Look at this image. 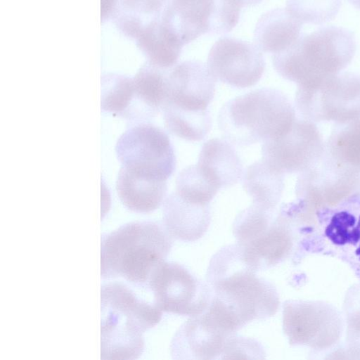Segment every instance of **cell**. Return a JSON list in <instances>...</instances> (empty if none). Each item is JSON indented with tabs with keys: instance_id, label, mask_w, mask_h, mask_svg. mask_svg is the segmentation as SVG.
Segmentation results:
<instances>
[{
	"instance_id": "obj_1",
	"label": "cell",
	"mask_w": 360,
	"mask_h": 360,
	"mask_svg": "<svg viewBox=\"0 0 360 360\" xmlns=\"http://www.w3.org/2000/svg\"><path fill=\"white\" fill-rule=\"evenodd\" d=\"M245 257L240 244L226 246L211 259L207 281L217 300L242 328L274 316L279 305L275 287Z\"/></svg>"
},
{
	"instance_id": "obj_2",
	"label": "cell",
	"mask_w": 360,
	"mask_h": 360,
	"mask_svg": "<svg viewBox=\"0 0 360 360\" xmlns=\"http://www.w3.org/2000/svg\"><path fill=\"white\" fill-rule=\"evenodd\" d=\"M165 226L154 221L124 224L101 238V278H122L136 286L148 284L172 246Z\"/></svg>"
},
{
	"instance_id": "obj_3",
	"label": "cell",
	"mask_w": 360,
	"mask_h": 360,
	"mask_svg": "<svg viewBox=\"0 0 360 360\" xmlns=\"http://www.w3.org/2000/svg\"><path fill=\"white\" fill-rule=\"evenodd\" d=\"M101 292V358H139L144 348L143 333L160 321L162 311L122 283H105Z\"/></svg>"
},
{
	"instance_id": "obj_4",
	"label": "cell",
	"mask_w": 360,
	"mask_h": 360,
	"mask_svg": "<svg viewBox=\"0 0 360 360\" xmlns=\"http://www.w3.org/2000/svg\"><path fill=\"white\" fill-rule=\"evenodd\" d=\"M296 120L287 96L274 88H260L226 102L219 111V128L226 140L238 146L278 138Z\"/></svg>"
},
{
	"instance_id": "obj_5",
	"label": "cell",
	"mask_w": 360,
	"mask_h": 360,
	"mask_svg": "<svg viewBox=\"0 0 360 360\" xmlns=\"http://www.w3.org/2000/svg\"><path fill=\"white\" fill-rule=\"evenodd\" d=\"M354 34L335 26L302 34L287 50L273 55V65L284 79L297 85L340 73L352 60Z\"/></svg>"
},
{
	"instance_id": "obj_6",
	"label": "cell",
	"mask_w": 360,
	"mask_h": 360,
	"mask_svg": "<svg viewBox=\"0 0 360 360\" xmlns=\"http://www.w3.org/2000/svg\"><path fill=\"white\" fill-rule=\"evenodd\" d=\"M309 221L305 248L341 260L360 281V191L334 206L316 210Z\"/></svg>"
},
{
	"instance_id": "obj_7",
	"label": "cell",
	"mask_w": 360,
	"mask_h": 360,
	"mask_svg": "<svg viewBox=\"0 0 360 360\" xmlns=\"http://www.w3.org/2000/svg\"><path fill=\"white\" fill-rule=\"evenodd\" d=\"M295 106L314 122L344 123L360 117V75L340 72L298 84Z\"/></svg>"
},
{
	"instance_id": "obj_8",
	"label": "cell",
	"mask_w": 360,
	"mask_h": 360,
	"mask_svg": "<svg viewBox=\"0 0 360 360\" xmlns=\"http://www.w3.org/2000/svg\"><path fill=\"white\" fill-rule=\"evenodd\" d=\"M122 167L144 177L165 181L174 173L176 157L167 134L148 123L126 130L115 145Z\"/></svg>"
},
{
	"instance_id": "obj_9",
	"label": "cell",
	"mask_w": 360,
	"mask_h": 360,
	"mask_svg": "<svg viewBox=\"0 0 360 360\" xmlns=\"http://www.w3.org/2000/svg\"><path fill=\"white\" fill-rule=\"evenodd\" d=\"M240 11L229 0H169L162 21L184 46L202 34L230 32Z\"/></svg>"
},
{
	"instance_id": "obj_10",
	"label": "cell",
	"mask_w": 360,
	"mask_h": 360,
	"mask_svg": "<svg viewBox=\"0 0 360 360\" xmlns=\"http://www.w3.org/2000/svg\"><path fill=\"white\" fill-rule=\"evenodd\" d=\"M148 285L153 293V304L162 311L195 316L203 313L212 299L208 284L175 262L159 264Z\"/></svg>"
},
{
	"instance_id": "obj_11",
	"label": "cell",
	"mask_w": 360,
	"mask_h": 360,
	"mask_svg": "<svg viewBox=\"0 0 360 360\" xmlns=\"http://www.w3.org/2000/svg\"><path fill=\"white\" fill-rule=\"evenodd\" d=\"M325 149L326 144L314 122L296 118L285 134L263 143L262 155L264 161L283 174H300L314 165Z\"/></svg>"
},
{
	"instance_id": "obj_12",
	"label": "cell",
	"mask_w": 360,
	"mask_h": 360,
	"mask_svg": "<svg viewBox=\"0 0 360 360\" xmlns=\"http://www.w3.org/2000/svg\"><path fill=\"white\" fill-rule=\"evenodd\" d=\"M360 191V172L338 165L325 152L312 167L300 173L297 199L316 210L332 207Z\"/></svg>"
},
{
	"instance_id": "obj_13",
	"label": "cell",
	"mask_w": 360,
	"mask_h": 360,
	"mask_svg": "<svg viewBox=\"0 0 360 360\" xmlns=\"http://www.w3.org/2000/svg\"><path fill=\"white\" fill-rule=\"evenodd\" d=\"M207 68L216 80L236 88H246L259 81L265 61L259 49L254 44L224 37L211 48Z\"/></svg>"
},
{
	"instance_id": "obj_14",
	"label": "cell",
	"mask_w": 360,
	"mask_h": 360,
	"mask_svg": "<svg viewBox=\"0 0 360 360\" xmlns=\"http://www.w3.org/2000/svg\"><path fill=\"white\" fill-rule=\"evenodd\" d=\"M215 86L216 79L202 62L196 60L181 62L167 71L162 106L189 112L208 110L207 107L214 96Z\"/></svg>"
},
{
	"instance_id": "obj_15",
	"label": "cell",
	"mask_w": 360,
	"mask_h": 360,
	"mask_svg": "<svg viewBox=\"0 0 360 360\" xmlns=\"http://www.w3.org/2000/svg\"><path fill=\"white\" fill-rule=\"evenodd\" d=\"M233 334L207 309L179 328L171 343V355L174 359H221Z\"/></svg>"
},
{
	"instance_id": "obj_16",
	"label": "cell",
	"mask_w": 360,
	"mask_h": 360,
	"mask_svg": "<svg viewBox=\"0 0 360 360\" xmlns=\"http://www.w3.org/2000/svg\"><path fill=\"white\" fill-rule=\"evenodd\" d=\"M290 225L288 215L281 208L264 231L250 243L240 245L245 258L257 270L274 266L287 257L292 245Z\"/></svg>"
},
{
	"instance_id": "obj_17",
	"label": "cell",
	"mask_w": 360,
	"mask_h": 360,
	"mask_svg": "<svg viewBox=\"0 0 360 360\" xmlns=\"http://www.w3.org/2000/svg\"><path fill=\"white\" fill-rule=\"evenodd\" d=\"M162 216L163 226L172 238L187 242L201 238L211 220L209 205L187 202L176 191L166 197Z\"/></svg>"
},
{
	"instance_id": "obj_18",
	"label": "cell",
	"mask_w": 360,
	"mask_h": 360,
	"mask_svg": "<svg viewBox=\"0 0 360 360\" xmlns=\"http://www.w3.org/2000/svg\"><path fill=\"white\" fill-rule=\"evenodd\" d=\"M168 70L148 62L139 70L132 78L134 98L127 120L148 121L162 110Z\"/></svg>"
},
{
	"instance_id": "obj_19",
	"label": "cell",
	"mask_w": 360,
	"mask_h": 360,
	"mask_svg": "<svg viewBox=\"0 0 360 360\" xmlns=\"http://www.w3.org/2000/svg\"><path fill=\"white\" fill-rule=\"evenodd\" d=\"M197 165L219 189L235 185L244 173L242 162L232 144L217 138L204 143Z\"/></svg>"
},
{
	"instance_id": "obj_20",
	"label": "cell",
	"mask_w": 360,
	"mask_h": 360,
	"mask_svg": "<svg viewBox=\"0 0 360 360\" xmlns=\"http://www.w3.org/2000/svg\"><path fill=\"white\" fill-rule=\"evenodd\" d=\"M117 195L123 205L136 213H149L163 204L167 181L144 177L121 166L117 181Z\"/></svg>"
},
{
	"instance_id": "obj_21",
	"label": "cell",
	"mask_w": 360,
	"mask_h": 360,
	"mask_svg": "<svg viewBox=\"0 0 360 360\" xmlns=\"http://www.w3.org/2000/svg\"><path fill=\"white\" fill-rule=\"evenodd\" d=\"M302 24L287 8H275L258 20L254 31L255 43L263 52H283L300 37Z\"/></svg>"
},
{
	"instance_id": "obj_22",
	"label": "cell",
	"mask_w": 360,
	"mask_h": 360,
	"mask_svg": "<svg viewBox=\"0 0 360 360\" xmlns=\"http://www.w3.org/2000/svg\"><path fill=\"white\" fill-rule=\"evenodd\" d=\"M167 3V0H117L112 17L121 33L136 40L161 19Z\"/></svg>"
},
{
	"instance_id": "obj_23",
	"label": "cell",
	"mask_w": 360,
	"mask_h": 360,
	"mask_svg": "<svg viewBox=\"0 0 360 360\" xmlns=\"http://www.w3.org/2000/svg\"><path fill=\"white\" fill-rule=\"evenodd\" d=\"M242 182L254 204L274 210L282 196L284 174L262 159L244 170Z\"/></svg>"
},
{
	"instance_id": "obj_24",
	"label": "cell",
	"mask_w": 360,
	"mask_h": 360,
	"mask_svg": "<svg viewBox=\"0 0 360 360\" xmlns=\"http://www.w3.org/2000/svg\"><path fill=\"white\" fill-rule=\"evenodd\" d=\"M136 42L147 62L162 69H169L176 64L184 46L162 18L142 32Z\"/></svg>"
},
{
	"instance_id": "obj_25",
	"label": "cell",
	"mask_w": 360,
	"mask_h": 360,
	"mask_svg": "<svg viewBox=\"0 0 360 360\" xmlns=\"http://www.w3.org/2000/svg\"><path fill=\"white\" fill-rule=\"evenodd\" d=\"M325 153L338 165L360 172V117L336 124Z\"/></svg>"
},
{
	"instance_id": "obj_26",
	"label": "cell",
	"mask_w": 360,
	"mask_h": 360,
	"mask_svg": "<svg viewBox=\"0 0 360 360\" xmlns=\"http://www.w3.org/2000/svg\"><path fill=\"white\" fill-rule=\"evenodd\" d=\"M165 127L173 135L190 141L202 140L212 128L209 110L189 112L170 106H162Z\"/></svg>"
},
{
	"instance_id": "obj_27",
	"label": "cell",
	"mask_w": 360,
	"mask_h": 360,
	"mask_svg": "<svg viewBox=\"0 0 360 360\" xmlns=\"http://www.w3.org/2000/svg\"><path fill=\"white\" fill-rule=\"evenodd\" d=\"M134 98L133 79L117 74L101 77V110L126 119Z\"/></svg>"
},
{
	"instance_id": "obj_28",
	"label": "cell",
	"mask_w": 360,
	"mask_h": 360,
	"mask_svg": "<svg viewBox=\"0 0 360 360\" xmlns=\"http://www.w3.org/2000/svg\"><path fill=\"white\" fill-rule=\"evenodd\" d=\"M219 190L197 164L182 169L176 179L177 194L193 204L208 205Z\"/></svg>"
},
{
	"instance_id": "obj_29",
	"label": "cell",
	"mask_w": 360,
	"mask_h": 360,
	"mask_svg": "<svg viewBox=\"0 0 360 360\" xmlns=\"http://www.w3.org/2000/svg\"><path fill=\"white\" fill-rule=\"evenodd\" d=\"M286 8L302 23L322 24L338 13L341 0H287Z\"/></svg>"
},
{
	"instance_id": "obj_30",
	"label": "cell",
	"mask_w": 360,
	"mask_h": 360,
	"mask_svg": "<svg viewBox=\"0 0 360 360\" xmlns=\"http://www.w3.org/2000/svg\"><path fill=\"white\" fill-rule=\"evenodd\" d=\"M117 0H102L101 18L103 22L112 17Z\"/></svg>"
},
{
	"instance_id": "obj_31",
	"label": "cell",
	"mask_w": 360,
	"mask_h": 360,
	"mask_svg": "<svg viewBox=\"0 0 360 360\" xmlns=\"http://www.w3.org/2000/svg\"><path fill=\"white\" fill-rule=\"evenodd\" d=\"M229 1L240 8H241L243 7L256 6L262 1V0H229Z\"/></svg>"
},
{
	"instance_id": "obj_32",
	"label": "cell",
	"mask_w": 360,
	"mask_h": 360,
	"mask_svg": "<svg viewBox=\"0 0 360 360\" xmlns=\"http://www.w3.org/2000/svg\"><path fill=\"white\" fill-rule=\"evenodd\" d=\"M353 6L360 9V0H348Z\"/></svg>"
}]
</instances>
